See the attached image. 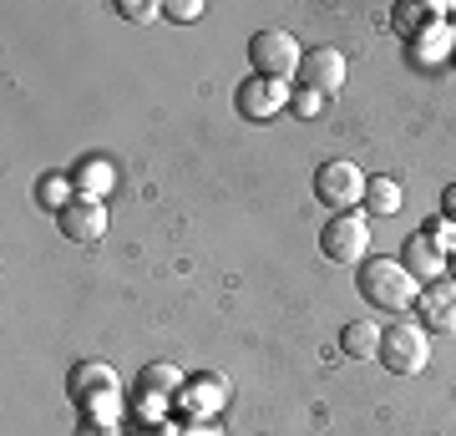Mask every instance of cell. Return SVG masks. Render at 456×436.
Segmentation results:
<instances>
[{"label": "cell", "instance_id": "6da1fadb", "mask_svg": "<svg viewBox=\"0 0 456 436\" xmlns=\"http://www.w3.org/2000/svg\"><path fill=\"white\" fill-rule=\"evenodd\" d=\"M360 294L370 300L375 309H386V315H401V309L416 305V279L406 275V264L401 259H370V264H360Z\"/></svg>", "mask_w": 456, "mask_h": 436}, {"label": "cell", "instance_id": "7a4b0ae2", "mask_svg": "<svg viewBox=\"0 0 456 436\" xmlns=\"http://www.w3.org/2000/svg\"><path fill=\"white\" fill-rule=\"evenodd\" d=\"M299 62H305V51H299L294 31H284V26H269V31H259L248 41V66H254V77H264V81H284V86H289V81L299 77Z\"/></svg>", "mask_w": 456, "mask_h": 436}, {"label": "cell", "instance_id": "3957f363", "mask_svg": "<svg viewBox=\"0 0 456 436\" xmlns=\"http://www.w3.org/2000/svg\"><path fill=\"white\" fill-rule=\"evenodd\" d=\"M375 360L391 375H416V371H426L431 345H426V335L411 320H395V325H380V356Z\"/></svg>", "mask_w": 456, "mask_h": 436}, {"label": "cell", "instance_id": "277c9868", "mask_svg": "<svg viewBox=\"0 0 456 436\" xmlns=\"http://www.w3.org/2000/svg\"><path fill=\"white\" fill-rule=\"evenodd\" d=\"M365 173H360L355 162H320V173H314V198L325 203V209H335V213H350L355 203H365Z\"/></svg>", "mask_w": 456, "mask_h": 436}, {"label": "cell", "instance_id": "5b68a950", "mask_svg": "<svg viewBox=\"0 0 456 436\" xmlns=\"http://www.w3.org/2000/svg\"><path fill=\"white\" fill-rule=\"evenodd\" d=\"M370 249V224L360 218L355 209L350 213H335L325 228H320V254L335 259V264H360Z\"/></svg>", "mask_w": 456, "mask_h": 436}, {"label": "cell", "instance_id": "8992f818", "mask_svg": "<svg viewBox=\"0 0 456 436\" xmlns=\"http://www.w3.org/2000/svg\"><path fill=\"white\" fill-rule=\"evenodd\" d=\"M299 86L305 92H314V97H340V86H345V56L335 46H314L305 51V62H299Z\"/></svg>", "mask_w": 456, "mask_h": 436}, {"label": "cell", "instance_id": "52a82bcc", "mask_svg": "<svg viewBox=\"0 0 456 436\" xmlns=\"http://www.w3.org/2000/svg\"><path fill=\"white\" fill-rule=\"evenodd\" d=\"M56 228H61L71 243H97L107 234V209L102 198H71L61 213H56Z\"/></svg>", "mask_w": 456, "mask_h": 436}, {"label": "cell", "instance_id": "ba28073f", "mask_svg": "<svg viewBox=\"0 0 456 436\" xmlns=\"http://www.w3.org/2000/svg\"><path fill=\"white\" fill-rule=\"evenodd\" d=\"M289 86L284 81H264V77H248L244 86H239V112L244 117H254V122H264V117H274V112H284L289 107Z\"/></svg>", "mask_w": 456, "mask_h": 436}, {"label": "cell", "instance_id": "9c48e42d", "mask_svg": "<svg viewBox=\"0 0 456 436\" xmlns=\"http://www.w3.org/2000/svg\"><path fill=\"white\" fill-rule=\"evenodd\" d=\"M416 309H421V320L431 325V330H441V335H456V279H436V284H426L421 294H416Z\"/></svg>", "mask_w": 456, "mask_h": 436}, {"label": "cell", "instance_id": "30bf717a", "mask_svg": "<svg viewBox=\"0 0 456 436\" xmlns=\"http://www.w3.org/2000/svg\"><path fill=\"white\" fill-rule=\"evenodd\" d=\"M401 264H406V275L416 279V284H436V279H446V264H452V259L441 254L426 234H411L406 249H401Z\"/></svg>", "mask_w": 456, "mask_h": 436}, {"label": "cell", "instance_id": "8fae6325", "mask_svg": "<svg viewBox=\"0 0 456 436\" xmlns=\"http://www.w3.org/2000/svg\"><path fill=\"white\" fill-rule=\"evenodd\" d=\"M66 396L77 406L97 401V396H117V371L112 366H97V360H82V366H71V375H66Z\"/></svg>", "mask_w": 456, "mask_h": 436}, {"label": "cell", "instance_id": "7c38bea8", "mask_svg": "<svg viewBox=\"0 0 456 436\" xmlns=\"http://www.w3.org/2000/svg\"><path fill=\"white\" fill-rule=\"evenodd\" d=\"M340 356L345 360H375L380 356V325L375 320H350L340 330Z\"/></svg>", "mask_w": 456, "mask_h": 436}, {"label": "cell", "instance_id": "4fadbf2b", "mask_svg": "<svg viewBox=\"0 0 456 436\" xmlns=\"http://www.w3.org/2000/svg\"><path fill=\"white\" fill-rule=\"evenodd\" d=\"M224 401H228V386L218 375H203V381H193V386L183 391V411H188V416H208V411H218Z\"/></svg>", "mask_w": 456, "mask_h": 436}, {"label": "cell", "instance_id": "5bb4252c", "mask_svg": "<svg viewBox=\"0 0 456 436\" xmlns=\"http://www.w3.org/2000/svg\"><path fill=\"white\" fill-rule=\"evenodd\" d=\"M137 386H142V396H178V391H183V371H178V366H167V360H152V366H142Z\"/></svg>", "mask_w": 456, "mask_h": 436}, {"label": "cell", "instance_id": "9a60e30c", "mask_svg": "<svg viewBox=\"0 0 456 436\" xmlns=\"http://www.w3.org/2000/svg\"><path fill=\"white\" fill-rule=\"evenodd\" d=\"M365 203H370V213H380V218L401 213V183L395 178H370L365 183Z\"/></svg>", "mask_w": 456, "mask_h": 436}, {"label": "cell", "instance_id": "2e32d148", "mask_svg": "<svg viewBox=\"0 0 456 436\" xmlns=\"http://www.w3.org/2000/svg\"><path fill=\"white\" fill-rule=\"evenodd\" d=\"M426 16H446L441 5H395V26H401V36H416V26H421Z\"/></svg>", "mask_w": 456, "mask_h": 436}, {"label": "cell", "instance_id": "e0dca14e", "mask_svg": "<svg viewBox=\"0 0 456 436\" xmlns=\"http://www.w3.org/2000/svg\"><path fill=\"white\" fill-rule=\"evenodd\" d=\"M426 239L436 243L446 259H456V224H452V218H436V224L426 228Z\"/></svg>", "mask_w": 456, "mask_h": 436}, {"label": "cell", "instance_id": "ac0fdd59", "mask_svg": "<svg viewBox=\"0 0 456 436\" xmlns=\"http://www.w3.org/2000/svg\"><path fill=\"white\" fill-rule=\"evenodd\" d=\"M158 11H163V5H152V0H117V16L137 21V26H142V21H152Z\"/></svg>", "mask_w": 456, "mask_h": 436}, {"label": "cell", "instance_id": "d6986e66", "mask_svg": "<svg viewBox=\"0 0 456 436\" xmlns=\"http://www.w3.org/2000/svg\"><path fill=\"white\" fill-rule=\"evenodd\" d=\"M320 107H325V97H314V92H305V86L289 97V112L305 117V122H310V117H320Z\"/></svg>", "mask_w": 456, "mask_h": 436}, {"label": "cell", "instance_id": "ffe728a7", "mask_svg": "<svg viewBox=\"0 0 456 436\" xmlns=\"http://www.w3.org/2000/svg\"><path fill=\"white\" fill-rule=\"evenodd\" d=\"M41 203L61 213L66 203H71V198H66V183H61V178H46V183H41Z\"/></svg>", "mask_w": 456, "mask_h": 436}, {"label": "cell", "instance_id": "44dd1931", "mask_svg": "<svg viewBox=\"0 0 456 436\" xmlns=\"http://www.w3.org/2000/svg\"><path fill=\"white\" fill-rule=\"evenodd\" d=\"M163 11L173 21H198V16H203V5H198V0H173V5H163Z\"/></svg>", "mask_w": 456, "mask_h": 436}, {"label": "cell", "instance_id": "7402d4cb", "mask_svg": "<svg viewBox=\"0 0 456 436\" xmlns=\"http://www.w3.org/2000/svg\"><path fill=\"white\" fill-rule=\"evenodd\" d=\"M77 436H117V426H102V421H82Z\"/></svg>", "mask_w": 456, "mask_h": 436}, {"label": "cell", "instance_id": "603a6c76", "mask_svg": "<svg viewBox=\"0 0 456 436\" xmlns=\"http://www.w3.org/2000/svg\"><path fill=\"white\" fill-rule=\"evenodd\" d=\"M441 209H446V218H452V224H456V183H452V188H446V198H441Z\"/></svg>", "mask_w": 456, "mask_h": 436}, {"label": "cell", "instance_id": "cb8c5ba5", "mask_svg": "<svg viewBox=\"0 0 456 436\" xmlns=\"http://www.w3.org/2000/svg\"><path fill=\"white\" fill-rule=\"evenodd\" d=\"M188 436H224V432H218V426H203V421H198V426H193Z\"/></svg>", "mask_w": 456, "mask_h": 436}, {"label": "cell", "instance_id": "d4e9b609", "mask_svg": "<svg viewBox=\"0 0 456 436\" xmlns=\"http://www.w3.org/2000/svg\"><path fill=\"white\" fill-rule=\"evenodd\" d=\"M452 264H456V259H452Z\"/></svg>", "mask_w": 456, "mask_h": 436}]
</instances>
